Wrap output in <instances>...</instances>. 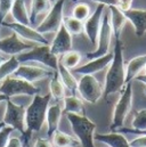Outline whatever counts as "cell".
<instances>
[{
    "label": "cell",
    "mask_w": 146,
    "mask_h": 147,
    "mask_svg": "<svg viewBox=\"0 0 146 147\" xmlns=\"http://www.w3.org/2000/svg\"><path fill=\"white\" fill-rule=\"evenodd\" d=\"M72 36L62 24L59 29L56 31V36L54 38L53 42L49 43L50 51L57 57H61L65 53L72 50Z\"/></svg>",
    "instance_id": "15"
},
{
    "label": "cell",
    "mask_w": 146,
    "mask_h": 147,
    "mask_svg": "<svg viewBox=\"0 0 146 147\" xmlns=\"http://www.w3.org/2000/svg\"><path fill=\"white\" fill-rule=\"evenodd\" d=\"M68 121L71 124L72 131L75 138L79 140L82 147H95L94 135L96 130V123L89 117L81 114L65 113Z\"/></svg>",
    "instance_id": "3"
},
{
    "label": "cell",
    "mask_w": 146,
    "mask_h": 147,
    "mask_svg": "<svg viewBox=\"0 0 146 147\" xmlns=\"http://www.w3.org/2000/svg\"><path fill=\"white\" fill-rule=\"evenodd\" d=\"M7 99H8V97H7V96H5V95L0 94V103H2V102H6Z\"/></svg>",
    "instance_id": "41"
},
{
    "label": "cell",
    "mask_w": 146,
    "mask_h": 147,
    "mask_svg": "<svg viewBox=\"0 0 146 147\" xmlns=\"http://www.w3.org/2000/svg\"><path fill=\"white\" fill-rule=\"evenodd\" d=\"M62 114H63V109L59 104H54L48 106L46 121H47V135L49 137H51L53 134L58 129Z\"/></svg>",
    "instance_id": "20"
},
{
    "label": "cell",
    "mask_w": 146,
    "mask_h": 147,
    "mask_svg": "<svg viewBox=\"0 0 146 147\" xmlns=\"http://www.w3.org/2000/svg\"><path fill=\"white\" fill-rule=\"evenodd\" d=\"M6 147H23V144L18 137H11V138H9Z\"/></svg>",
    "instance_id": "38"
},
{
    "label": "cell",
    "mask_w": 146,
    "mask_h": 147,
    "mask_svg": "<svg viewBox=\"0 0 146 147\" xmlns=\"http://www.w3.org/2000/svg\"><path fill=\"white\" fill-rule=\"evenodd\" d=\"M49 1H50V3H51V5H53V3H55V2H56V1H57V0H49Z\"/></svg>",
    "instance_id": "44"
},
{
    "label": "cell",
    "mask_w": 146,
    "mask_h": 147,
    "mask_svg": "<svg viewBox=\"0 0 146 147\" xmlns=\"http://www.w3.org/2000/svg\"><path fill=\"white\" fill-rule=\"evenodd\" d=\"M105 5L98 3L94 13L89 15V17L83 21V32L88 40L90 41L91 45H96L98 32L102 25V20H103V14L105 11Z\"/></svg>",
    "instance_id": "11"
},
{
    "label": "cell",
    "mask_w": 146,
    "mask_h": 147,
    "mask_svg": "<svg viewBox=\"0 0 146 147\" xmlns=\"http://www.w3.org/2000/svg\"><path fill=\"white\" fill-rule=\"evenodd\" d=\"M146 65V55L137 56L128 62L126 65V83L131 82L144 70Z\"/></svg>",
    "instance_id": "21"
},
{
    "label": "cell",
    "mask_w": 146,
    "mask_h": 147,
    "mask_svg": "<svg viewBox=\"0 0 146 147\" xmlns=\"http://www.w3.org/2000/svg\"><path fill=\"white\" fill-rule=\"evenodd\" d=\"M34 45L36 43H28L23 41V39H21L15 32H13L10 36L0 39V53L8 56H17L18 54L31 49Z\"/></svg>",
    "instance_id": "13"
},
{
    "label": "cell",
    "mask_w": 146,
    "mask_h": 147,
    "mask_svg": "<svg viewBox=\"0 0 146 147\" xmlns=\"http://www.w3.org/2000/svg\"><path fill=\"white\" fill-rule=\"evenodd\" d=\"M49 91H50V96L57 102H61L65 98V87H64L63 82L61 81V78L58 75L57 70L54 71L53 75L50 76Z\"/></svg>",
    "instance_id": "24"
},
{
    "label": "cell",
    "mask_w": 146,
    "mask_h": 147,
    "mask_svg": "<svg viewBox=\"0 0 146 147\" xmlns=\"http://www.w3.org/2000/svg\"><path fill=\"white\" fill-rule=\"evenodd\" d=\"M90 7L84 2H76L72 9V16L79 21H86L90 15Z\"/></svg>",
    "instance_id": "31"
},
{
    "label": "cell",
    "mask_w": 146,
    "mask_h": 147,
    "mask_svg": "<svg viewBox=\"0 0 146 147\" xmlns=\"http://www.w3.org/2000/svg\"><path fill=\"white\" fill-rule=\"evenodd\" d=\"M132 106V86L131 82H128L121 89L120 97L114 106L112 120L110 123V131H116L119 128L123 127L127 115Z\"/></svg>",
    "instance_id": "5"
},
{
    "label": "cell",
    "mask_w": 146,
    "mask_h": 147,
    "mask_svg": "<svg viewBox=\"0 0 146 147\" xmlns=\"http://www.w3.org/2000/svg\"><path fill=\"white\" fill-rule=\"evenodd\" d=\"M5 28H8L10 30H13V32H15L18 37L23 40H26L29 42H33L36 45H49V41L43 37V34H41L40 32L36 31V29L31 28V25H25V24H21L17 22H2L1 24Z\"/></svg>",
    "instance_id": "12"
},
{
    "label": "cell",
    "mask_w": 146,
    "mask_h": 147,
    "mask_svg": "<svg viewBox=\"0 0 146 147\" xmlns=\"http://www.w3.org/2000/svg\"><path fill=\"white\" fill-rule=\"evenodd\" d=\"M78 92L82 100L96 104L104 92V87L93 74H83L78 82Z\"/></svg>",
    "instance_id": "7"
},
{
    "label": "cell",
    "mask_w": 146,
    "mask_h": 147,
    "mask_svg": "<svg viewBox=\"0 0 146 147\" xmlns=\"http://www.w3.org/2000/svg\"><path fill=\"white\" fill-rule=\"evenodd\" d=\"M94 139L104 143L110 147H131L127 138L119 131H111L110 134H96Z\"/></svg>",
    "instance_id": "19"
},
{
    "label": "cell",
    "mask_w": 146,
    "mask_h": 147,
    "mask_svg": "<svg viewBox=\"0 0 146 147\" xmlns=\"http://www.w3.org/2000/svg\"><path fill=\"white\" fill-rule=\"evenodd\" d=\"M135 79H136L137 81H139V82L146 84V74H139V75H137Z\"/></svg>",
    "instance_id": "40"
},
{
    "label": "cell",
    "mask_w": 146,
    "mask_h": 147,
    "mask_svg": "<svg viewBox=\"0 0 146 147\" xmlns=\"http://www.w3.org/2000/svg\"><path fill=\"white\" fill-rule=\"evenodd\" d=\"M118 131L121 132V134H131V135H136V136H146V130H135L132 128H126V127L119 128Z\"/></svg>",
    "instance_id": "35"
},
{
    "label": "cell",
    "mask_w": 146,
    "mask_h": 147,
    "mask_svg": "<svg viewBox=\"0 0 146 147\" xmlns=\"http://www.w3.org/2000/svg\"><path fill=\"white\" fill-rule=\"evenodd\" d=\"M59 62L69 70H74L81 62V54L75 50H70L61 56Z\"/></svg>",
    "instance_id": "30"
},
{
    "label": "cell",
    "mask_w": 146,
    "mask_h": 147,
    "mask_svg": "<svg viewBox=\"0 0 146 147\" xmlns=\"http://www.w3.org/2000/svg\"><path fill=\"white\" fill-rule=\"evenodd\" d=\"M13 2H14V0H0V28H1L2 22L6 18V16L10 13Z\"/></svg>",
    "instance_id": "33"
},
{
    "label": "cell",
    "mask_w": 146,
    "mask_h": 147,
    "mask_svg": "<svg viewBox=\"0 0 146 147\" xmlns=\"http://www.w3.org/2000/svg\"><path fill=\"white\" fill-rule=\"evenodd\" d=\"M112 37H113V31H112V26L110 22V11H104L102 25H101L98 37H97V49H95L94 51L87 53L86 57L88 59H94V58L106 55L109 53Z\"/></svg>",
    "instance_id": "8"
},
{
    "label": "cell",
    "mask_w": 146,
    "mask_h": 147,
    "mask_svg": "<svg viewBox=\"0 0 146 147\" xmlns=\"http://www.w3.org/2000/svg\"><path fill=\"white\" fill-rule=\"evenodd\" d=\"M96 3H103L105 6H118V0H93Z\"/></svg>",
    "instance_id": "39"
},
{
    "label": "cell",
    "mask_w": 146,
    "mask_h": 147,
    "mask_svg": "<svg viewBox=\"0 0 146 147\" xmlns=\"http://www.w3.org/2000/svg\"><path fill=\"white\" fill-rule=\"evenodd\" d=\"M109 11H110V22H111L113 36H114L115 39H119L128 20L124 16L123 11L118 6H109Z\"/></svg>",
    "instance_id": "18"
},
{
    "label": "cell",
    "mask_w": 146,
    "mask_h": 147,
    "mask_svg": "<svg viewBox=\"0 0 146 147\" xmlns=\"http://www.w3.org/2000/svg\"><path fill=\"white\" fill-rule=\"evenodd\" d=\"M2 122L23 135L25 132V107L15 104L10 98H8L6 100V111Z\"/></svg>",
    "instance_id": "10"
},
{
    "label": "cell",
    "mask_w": 146,
    "mask_h": 147,
    "mask_svg": "<svg viewBox=\"0 0 146 147\" xmlns=\"http://www.w3.org/2000/svg\"><path fill=\"white\" fill-rule=\"evenodd\" d=\"M13 131H14V129L6 124L0 129V147H6Z\"/></svg>",
    "instance_id": "34"
},
{
    "label": "cell",
    "mask_w": 146,
    "mask_h": 147,
    "mask_svg": "<svg viewBox=\"0 0 146 147\" xmlns=\"http://www.w3.org/2000/svg\"><path fill=\"white\" fill-rule=\"evenodd\" d=\"M6 59H7V58H6V57H5V55H3V54H1V53H0V65H1V64H2V63H3V62H5V61H6Z\"/></svg>",
    "instance_id": "42"
},
{
    "label": "cell",
    "mask_w": 146,
    "mask_h": 147,
    "mask_svg": "<svg viewBox=\"0 0 146 147\" xmlns=\"http://www.w3.org/2000/svg\"><path fill=\"white\" fill-rule=\"evenodd\" d=\"M64 102V107L63 113H74V114H81L84 115V105L81 98L76 97L75 95L71 96H65L63 99Z\"/></svg>",
    "instance_id": "25"
},
{
    "label": "cell",
    "mask_w": 146,
    "mask_h": 147,
    "mask_svg": "<svg viewBox=\"0 0 146 147\" xmlns=\"http://www.w3.org/2000/svg\"><path fill=\"white\" fill-rule=\"evenodd\" d=\"M71 1H72L73 3H76V2H78V0H71Z\"/></svg>",
    "instance_id": "45"
},
{
    "label": "cell",
    "mask_w": 146,
    "mask_h": 147,
    "mask_svg": "<svg viewBox=\"0 0 146 147\" xmlns=\"http://www.w3.org/2000/svg\"><path fill=\"white\" fill-rule=\"evenodd\" d=\"M57 72L61 78V81L63 82L64 87L72 94L75 95L78 92V81L74 78V75L71 73V70L66 69L59 61H58V65H57Z\"/></svg>",
    "instance_id": "23"
},
{
    "label": "cell",
    "mask_w": 146,
    "mask_h": 147,
    "mask_svg": "<svg viewBox=\"0 0 146 147\" xmlns=\"http://www.w3.org/2000/svg\"><path fill=\"white\" fill-rule=\"evenodd\" d=\"M53 73H54V71L46 66L42 67V66H38V65H31L28 63H23V64H20V66L17 67V70L14 72L13 75L33 83L39 80L50 78Z\"/></svg>",
    "instance_id": "14"
},
{
    "label": "cell",
    "mask_w": 146,
    "mask_h": 147,
    "mask_svg": "<svg viewBox=\"0 0 146 147\" xmlns=\"http://www.w3.org/2000/svg\"><path fill=\"white\" fill-rule=\"evenodd\" d=\"M131 125L135 130H146V109L136 112Z\"/></svg>",
    "instance_id": "32"
},
{
    "label": "cell",
    "mask_w": 146,
    "mask_h": 147,
    "mask_svg": "<svg viewBox=\"0 0 146 147\" xmlns=\"http://www.w3.org/2000/svg\"><path fill=\"white\" fill-rule=\"evenodd\" d=\"M51 137H53V145H55L56 147H76L78 145H80L76 138L58 129L53 134Z\"/></svg>",
    "instance_id": "26"
},
{
    "label": "cell",
    "mask_w": 146,
    "mask_h": 147,
    "mask_svg": "<svg viewBox=\"0 0 146 147\" xmlns=\"http://www.w3.org/2000/svg\"><path fill=\"white\" fill-rule=\"evenodd\" d=\"M9 14H11V17L14 18L15 22L21 23V24H25V25H31L30 15H29V11L26 9L24 0H14Z\"/></svg>",
    "instance_id": "22"
},
{
    "label": "cell",
    "mask_w": 146,
    "mask_h": 147,
    "mask_svg": "<svg viewBox=\"0 0 146 147\" xmlns=\"http://www.w3.org/2000/svg\"><path fill=\"white\" fill-rule=\"evenodd\" d=\"M3 125H5V123H3V122H0V129H1Z\"/></svg>",
    "instance_id": "43"
},
{
    "label": "cell",
    "mask_w": 146,
    "mask_h": 147,
    "mask_svg": "<svg viewBox=\"0 0 146 147\" xmlns=\"http://www.w3.org/2000/svg\"><path fill=\"white\" fill-rule=\"evenodd\" d=\"M112 59H113V53H107L104 56L90 59L88 63H86V64H83L81 66H76L73 71L75 73L81 74V75L97 73V72L104 70L105 67H107L110 65V63L112 62Z\"/></svg>",
    "instance_id": "16"
},
{
    "label": "cell",
    "mask_w": 146,
    "mask_h": 147,
    "mask_svg": "<svg viewBox=\"0 0 146 147\" xmlns=\"http://www.w3.org/2000/svg\"><path fill=\"white\" fill-rule=\"evenodd\" d=\"M33 147H53V143L46 138H36Z\"/></svg>",
    "instance_id": "37"
},
{
    "label": "cell",
    "mask_w": 146,
    "mask_h": 147,
    "mask_svg": "<svg viewBox=\"0 0 146 147\" xmlns=\"http://www.w3.org/2000/svg\"><path fill=\"white\" fill-rule=\"evenodd\" d=\"M17 59L21 64L23 63H38L43 66L56 71L58 65V57L51 54L49 45H34L31 49L18 54Z\"/></svg>",
    "instance_id": "4"
},
{
    "label": "cell",
    "mask_w": 146,
    "mask_h": 147,
    "mask_svg": "<svg viewBox=\"0 0 146 147\" xmlns=\"http://www.w3.org/2000/svg\"><path fill=\"white\" fill-rule=\"evenodd\" d=\"M20 64L21 63L18 62L16 56H10L9 58H7L0 65V82L6 78H8L9 75H13L14 72L17 70V67L20 66Z\"/></svg>",
    "instance_id": "28"
},
{
    "label": "cell",
    "mask_w": 146,
    "mask_h": 147,
    "mask_svg": "<svg viewBox=\"0 0 146 147\" xmlns=\"http://www.w3.org/2000/svg\"><path fill=\"white\" fill-rule=\"evenodd\" d=\"M127 20L132 24L137 37H143L146 33V9H129L123 11Z\"/></svg>",
    "instance_id": "17"
},
{
    "label": "cell",
    "mask_w": 146,
    "mask_h": 147,
    "mask_svg": "<svg viewBox=\"0 0 146 147\" xmlns=\"http://www.w3.org/2000/svg\"><path fill=\"white\" fill-rule=\"evenodd\" d=\"M64 3H65V0H57L55 3H53V7L47 11V15L43 18V21L36 26L38 32L43 34V33L56 32L59 29L64 17L63 15Z\"/></svg>",
    "instance_id": "9"
},
{
    "label": "cell",
    "mask_w": 146,
    "mask_h": 147,
    "mask_svg": "<svg viewBox=\"0 0 146 147\" xmlns=\"http://www.w3.org/2000/svg\"><path fill=\"white\" fill-rule=\"evenodd\" d=\"M143 71H144V74H146V65H145V67H144V70H143Z\"/></svg>",
    "instance_id": "46"
},
{
    "label": "cell",
    "mask_w": 146,
    "mask_h": 147,
    "mask_svg": "<svg viewBox=\"0 0 146 147\" xmlns=\"http://www.w3.org/2000/svg\"><path fill=\"white\" fill-rule=\"evenodd\" d=\"M132 1H134V0H118V7H119L122 11H127V10L131 9Z\"/></svg>",
    "instance_id": "36"
},
{
    "label": "cell",
    "mask_w": 146,
    "mask_h": 147,
    "mask_svg": "<svg viewBox=\"0 0 146 147\" xmlns=\"http://www.w3.org/2000/svg\"><path fill=\"white\" fill-rule=\"evenodd\" d=\"M50 98V94L45 96L36 94L33 96L30 105L25 107V132L23 134V147H28L32 134L40 131L43 123L46 122Z\"/></svg>",
    "instance_id": "1"
},
{
    "label": "cell",
    "mask_w": 146,
    "mask_h": 147,
    "mask_svg": "<svg viewBox=\"0 0 146 147\" xmlns=\"http://www.w3.org/2000/svg\"><path fill=\"white\" fill-rule=\"evenodd\" d=\"M39 88H36L33 83L15 75H9L5 80H2L0 84V94L7 96L8 98L20 95L34 96L39 94Z\"/></svg>",
    "instance_id": "6"
},
{
    "label": "cell",
    "mask_w": 146,
    "mask_h": 147,
    "mask_svg": "<svg viewBox=\"0 0 146 147\" xmlns=\"http://www.w3.org/2000/svg\"><path fill=\"white\" fill-rule=\"evenodd\" d=\"M50 5L51 3L49 0H32L31 1V10L29 13L31 25L36 23V18L40 15L48 11V9L50 8Z\"/></svg>",
    "instance_id": "27"
},
{
    "label": "cell",
    "mask_w": 146,
    "mask_h": 147,
    "mask_svg": "<svg viewBox=\"0 0 146 147\" xmlns=\"http://www.w3.org/2000/svg\"><path fill=\"white\" fill-rule=\"evenodd\" d=\"M62 24L71 36H79L83 32V22L73 16H64Z\"/></svg>",
    "instance_id": "29"
},
{
    "label": "cell",
    "mask_w": 146,
    "mask_h": 147,
    "mask_svg": "<svg viewBox=\"0 0 146 147\" xmlns=\"http://www.w3.org/2000/svg\"><path fill=\"white\" fill-rule=\"evenodd\" d=\"M144 92H145V95H146V88H145V90H144Z\"/></svg>",
    "instance_id": "47"
},
{
    "label": "cell",
    "mask_w": 146,
    "mask_h": 147,
    "mask_svg": "<svg viewBox=\"0 0 146 147\" xmlns=\"http://www.w3.org/2000/svg\"><path fill=\"white\" fill-rule=\"evenodd\" d=\"M124 84H126V65L123 58V45L119 38L115 39L113 59L110 63L109 70L105 76L103 96H105L106 98L112 94L121 91Z\"/></svg>",
    "instance_id": "2"
}]
</instances>
